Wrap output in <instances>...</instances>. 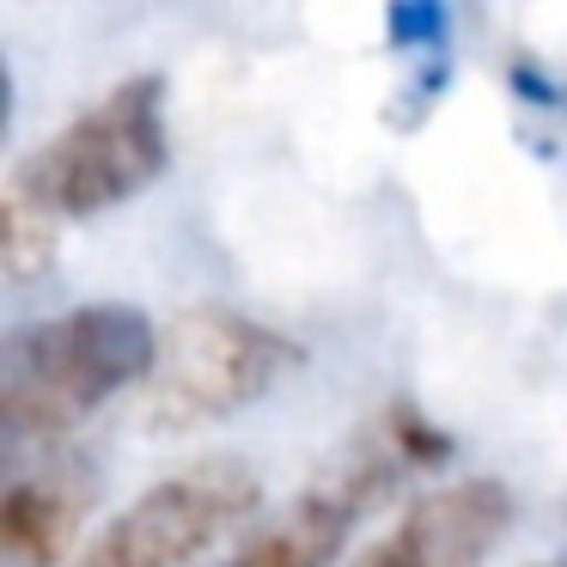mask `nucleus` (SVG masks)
<instances>
[{"label":"nucleus","mask_w":567,"mask_h":567,"mask_svg":"<svg viewBox=\"0 0 567 567\" xmlns=\"http://www.w3.org/2000/svg\"><path fill=\"white\" fill-rule=\"evenodd\" d=\"M513 530V494L494 476L427 488L354 567H482Z\"/></svg>","instance_id":"423d86ee"},{"label":"nucleus","mask_w":567,"mask_h":567,"mask_svg":"<svg viewBox=\"0 0 567 567\" xmlns=\"http://www.w3.org/2000/svg\"><path fill=\"white\" fill-rule=\"evenodd\" d=\"M415 440H427V433H409L396 421L354 440L318 482H306L299 501H287L275 518H262L233 549L226 567H336L354 525L391 494V482L415 457H440V445H415Z\"/></svg>","instance_id":"39448f33"},{"label":"nucleus","mask_w":567,"mask_h":567,"mask_svg":"<svg viewBox=\"0 0 567 567\" xmlns=\"http://www.w3.org/2000/svg\"><path fill=\"white\" fill-rule=\"evenodd\" d=\"M55 250H62V233L0 189V293L43 281L55 269Z\"/></svg>","instance_id":"6e6552de"},{"label":"nucleus","mask_w":567,"mask_h":567,"mask_svg":"<svg viewBox=\"0 0 567 567\" xmlns=\"http://www.w3.org/2000/svg\"><path fill=\"white\" fill-rule=\"evenodd\" d=\"M262 501V482L245 457H202L189 470L147 482L74 567H196L226 530H238Z\"/></svg>","instance_id":"20e7f679"},{"label":"nucleus","mask_w":567,"mask_h":567,"mask_svg":"<svg viewBox=\"0 0 567 567\" xmlns=\"http://www.w3.org/2000/svg\"><path fill=\"white\" fill-rule=\"evenodd\" d=\"M7 116H13V68L0 55V135H7Z\"/></svg>","instance_id":"1a4fd4ad"},{"label":"nucleus","mask_w":567,"mask_h":567,"mask_svg":"<svg viewBox=\"0 0 567 567\" xmlns=\"http://www.w3.org/2000/svg\"><path fill=\"white\" fill-rule=\"evenodd\" d=\"M165 159H172L165 86L153 74H135L123 86H111L104 99H92L50 141H38L0 189L62 233L74 220L135 202L165 172Z\"/></svg>","instance_id":"f03ea898"},{"label":"nucleus","mask_w":567,"mask_h":567,"mask_svg":"<svg viewBox=\"0 0 567 567\" xmlns=\"http://www.w3.org/2000/svg\"><path fill=\"white\" fill-rule=\"evenodd\" d=\"M153 342L159 330L147 311L116 299L0 330V488H19L38 457L147 379Z\"/></svg>","instance_id":"f257e3e1"},{"label":"nucleus","mask_w":567,"mask_h":567,"mask_svg":"<svg viewBox=\"0 0 567 567\" xmlns=\"http://www.w3.org/2000/svg\"><path fill=\"white\" fill-rule=\"evenodd\" d=\"M293 367V348L287 336L262 330V323L238 318V311H184L172 330L153 342V427L172 433H196L214 421L250 409L257 396L275 391V379Z\"/></svg>","instance_id":"7ed1b4c3"},{"label":"nucleus","mask_w":567,"mask_h":567,"mask_svg":"<svg viewBox=\"0 0 567 567\" xmlns=\"http://www.w3.org/2000/svg\"><path fill=\"white\" fill-rule=\"evenodd\" d=\"M80 506L50 482L0 488V567H55L74 543Z\"/></svg>","instance_id":"0eeeda50"},{"label":"nucleus","mask_w":567,"mask_h":567,"mask_svg":"<svg viewBox=\"0 0 567 567\" xmlns=\"http://www.w3.org/2000/svg\"><path fill=\"white\" fill-rule=\"evenodd\" d=\"M543 567H567V555H561V561H543Z\"/></svg>","instance_id":"9d476101"}]
</instances>
